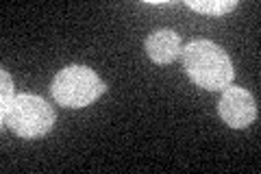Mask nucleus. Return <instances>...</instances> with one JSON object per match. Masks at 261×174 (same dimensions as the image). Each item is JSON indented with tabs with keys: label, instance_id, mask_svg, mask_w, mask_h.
I'll return each instance as SVG.
<instances>
[{
	"label": "nucleus",
	"instance_id": "4",
	"mask_svg": "<svg viewBox=\"0 0 261 174\" xmlns=\"http://www.w3.org/2000/svg\"><path fill=\"white\" fill-rule=\"evenodd\" d=\"M218 115L231 129H246L257 120V101L244 87L228 85L222 89L218 103Z\"/></svg>",
	"mask_w": 261,
	"mask_h": 174
},
{
	"label": "nucleus",
	"instance_id": "6",
	"mask_svg": "<svg viewBox=\"0 0 261 174\" xmlns=\"http://www.w3.org/2000/svg\"><path fill=\"white\" fill-rule=\"evenodd\" d=\"M185 5L190 7V9H194V11H198V13L220 18V15L233 11L235 7H238V0H200V3H196V0H187Z\"/></svg>",
	"mask_w": 261,
	"mask_h": 174
},
{
	"label": "nucleus",
	"instance_id": "1",
	"mask_svg": "<svg viewBox=\"0 0 261 174\" xmlns=\"http://www.w3.org/2000/svg\"><path fill=\"white\" fill-rule=\"evenodd\" d=\"M183 68L196 85L207 92H222L233 85L235 68L222 46L209 39H194L183 46Z\"/></svg>",
	"mask_w": 261,
	"mask_h": 174
},
{
	"label": "nucleus",
	"instance_id": "5",
	"mask_svg": "<svg viewBox=\"0 0 261 174\" xmlns=\"http://www.w3.org/2000/svg\"><path fill=\"white\" fill-rule=\"evenodd\" d=\"M144 48H146V55H148L150 61L159 63V65H168L181 57L183 39L172 29H157L148 35Z\"/></svg>",
	"mask_w": 261,
	"mask_h": 174
},
{
	"label": "nucleus",
	"instance_id": "2",
	"mask_svg": "<svg viewBox=\"0 0 261 174\" xmlns=\"http://www.w3.org/2000/svg\"><path fill=\"white\" fill-rule=\"evenodd\" d=\"M105 92H107L105 81L87 65H68L61 72H57L50 85L55 103L68 109H83L96 103Z\"/></svg>",
	"mask_w": 261,
	"mask_h": 174
},
{
	"label": "nucleus",
	"instance_id": "3",
	"mask_svg": "<svg viewBox=\"0 0 261 174\" xmlns=\"http://www.w3.org/2000/svg\"><path fill=\"white\" fill-rule=\"evenodd\" d=\"M55 120V109L42 96L20 94L15 96L9 113L3 118V127L22 139H37L50 133Z\"/></svg>",
	"mask_w": 261,
	"mask_h": 174
},
{
	"label": "nucleus",
	"instance_id": "7",
	"mask_svg": "<svg viewBox=\"0 0 261 174\" xmlns=\"http://www.w3.org/2000/svg\"><path fill=\"white\" fill-rule=\"evenodd\" d=\"M0 81H3V85H0V120H3L11 109L15 94H13V79H11L9 70L0 68Z\"/></svg>",
	"mask_w": 261,
	"mask_h": 174
}]
</instances>
